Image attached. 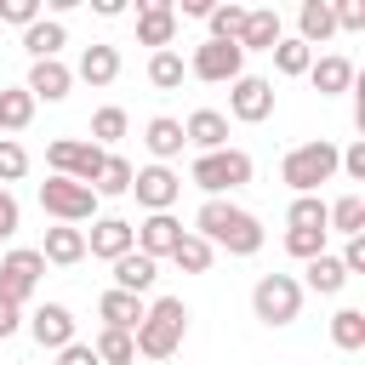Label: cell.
Wrapping results in <instances>:
<instances>
[{
    "label": "cell",
    "instance_id": "obj_1",
    "mask_svg": "<svg viewBox=\"0 0 365 365\" xmlns=\"http://www.w3.org/2000/svg\"><path fill=\"white\" fill-rule=\"evenodd\" d=\"M188 234H200L211 251H228V257H257L262 251V222H257V211H245V205H234V200H205L200 211H194V228Z\"/></svg>",
    "mask_w": 365,
    "mask_h": 365
},
{
    "label": "cell",
    "instance_id": "obj_2",
    "mask_svg": "<svg viewBox=\"0 0 365 365\" xmlns=\"http://www.w3.org/2000/svg\"><path fill=\"white\" fill-rule=\"evenodd\" d=\"M182 336H188V308H182V297H154L148 314H143V325L131 331V342H137L143 359H171V354L182 348Z\"/></svg>",
    "mask_w": 365,
    "mask_h": 365
},
{
    "label": "cell",
    "instance_id": "obj_3",
    "mask_svg": "<svg viewBox=\"0 0 365 365\" xmlns=\"http://www.w3.org/2000/svg\"><path fill=\"white\" fill-rule=\"evenodd\" d=\"M336 177V143L314 137V143H297L285 160H279V182L291 194H319V182Z\"/></svg>",
    "mask_w": 365,
    "mask_h": 365
},
{
    "label": "cell",
    "instance_id": "obj_4",
    "mask_svg": "<svg viewBox=\"0 0 365 365\" xmlns=\"http://www.w3.org/2000/svg\"><path fill=\"white\" fill-rule=\"evenodd\" d=\"M188 182H194L205 200H222V194H234V188H245V182H251V154H245V148L200 154V160L188 165Z\"/></svg>",
    "mask_w": 365,
    "mask_h": 365
},
{
    "label": "cell",
    "instance_id": "obj_5",
    "mask_svg": "<svg viewBox=\"0 0 365 365\" xmlns=\"http://www.w3.org/2000/svg\"><path fill=\"white\" fill-rule=\"evenodd\" d=\"M251 314H257L262 325H291V319L302 314V285H297V274H262V279L251 285Z\"/></svg>",
    "mask_w": 365,
    "mask_h": 365
},
{
    "label": "cell",
    "instance_id": "obj_6",
    "mask_svg": "<svg viewBox=\"0 0 365 365\" xmlns=\"http://www.w3.org/2000/svg\"><path fill=\"white\" fill-rule=\"evenodd\" d=\"M103 160H108V148L80 143V137H57V143H46V165H51V177H68V182H86V188L97 182Z\"/></svg>",
    "mask_w": 365,
    "mask_h": 365
},
{
    "label": "cell",
    "instance_id": "obj_7",
    "mask_svg": "<svg viewBox=\"0 0 365 365\" xmlns=\"http://www.w3.org/2000/svg\"><path fill=\"white\" fill-rule=\"evenodd\" d=\"M40 211H51L57 222H97V194L86 182H68V177H46L40 182Z\"/></svg>",
    "mask_w": 365,
    "mask_h": 365
},
{
    "label": "cell",
    "instance_id": "obj_8",
    "mask_svg": "<svg viewBox=\"0 0 365 365\" xmlns=\"http://www.w3.org/2000/svg\"><path fill=\"white\" fill-rule=\"evenodd\" d=\"M40 274H46V262H40V251H29V245H17V251H6V257H0V302H11V308H23V302L34 297V285H40Z\"/></svg>",
    "mask_w": 365,
    "mask_h": 365
},
{
    "label": "cell",
    "instance_id": "obj_9",
    "mask_svg": "<svg viewBox=\"0 0 365 365\" xmlns=\"http://www.w3.org/2000/svg\"><path fill=\"white\" fill-rule=\"evenodd\" d=\"M188 74L194 80H211V86H234L240 74H245V51L240 46H222V40H205V46H194V57H188Z\"/></svg>",
    "mask_w": 365,
    "mask_h": 365
},
{
    "label": "cell",
    "instance_id": "obj_10",
    "mask_svg": "<svg viewBox=\"0 0 365 365\" xmlns=\"http://www.w3.org/2000/svg\"><path fill=\"white\" fill-rule=\"evenodd\" d=\"M228 114H234L240 125H262V120L274 114V86H268L262 74H240V80L228 86Z\"/></svg>",
    "mask_w": 365,
    "mask_h": 365
},
{
    "label": "cell",
    "instance_id": "obj_11",
    "mask_svg": "<svg viewBox=\"0 0 365 365\" xmlns=\"http://www.w3.org/2000/svg\"><path fill=\"white\" fill-rule=\"evenodd\" d=\"M131 194H137V205L154 217V211H171V205H177V194H182V177H177L171 165H143V171L131 177Z\"/></svg>",
    "mask_w": 365,
    "mask_h": 365
},
{
    "label": "cell",
    "instance_id": "obj_12",
    "mask_svg": "<svg viewBox=\"0 0 365 365\" xmlns=\"http://www.w3.org/2000/svg\"><path fill=\"white\" fill-rule=\"evenodd\" d=\"M171 40H177V11H171V0H143V6H137V46L171 51Z\"/></svg>",
    "mask_w": 365,
    "mask_h": 365
},
{
    "label": "cell",
    "instance_id": "obj_13",
    "mask_svg": "<svg viewBox=\"0 0 365 365\" xmlns=\"http://www.w3.org/2000/svg\"><path fill=\"white\" fill-rule=\"evenodd\" d=\"M182 234H188V228H182L171 211H154V217H143V222L131 228L137 251H143V257H154V262H160V257H171V245H177Z\"/></svg>",
    "mask_w": 365,
    "mask_h": 365
},
{
    "label": "cell",
    "instance_id": "obj_14",
    "mask_svg": "<svg viewBox=\"0 0 365 365\" xmlns=\"http://www.w3.org/2000/svg\"><path fill=\"white\" fill-rule=\"evenodd\" d=\"M29 336H34L40 348H51V354H57V348H68V342H74V314H68L63 302H40V308L29 314Z\"/></svg>",
    "mask_w": 365,
    "mask_h": 365
},
{
    "label": "cell",
    "instance_id": "obj_15",
    "mask_svg": "<svg viewBox=\"0 0 365 365\" xmlns=\"http://www.w3.org/2000/svg\"><path fill=\"white\" fill-rule=\"evenodd\" d=\"M23 91H29L34 103H63V97L74 91V68H68L63 57H51V63H34V68H29V80H23Z\"/></svg>",
    "mask_w": 365,
    "mask_h": 365
},
{
    "label": "cell",
    "instance_id": "obj_16",
    "mask_svg": "<svg viewBox=\"0 0 365 365\" xmlns=\"http://www.w3.org/2000/svg\"><path fill=\"white\" fill-rule=\"evenodd\" d=\"M86 251H91V257H103V262H120L125 251H137L131 222H125V217H97V222H91V234H86Z\"/></svg>",
    "mask_w": 365,
    "mask_h": 365
},
{
    "label": "cell",
    "instance_id": "obj_17",
    "mask_svg": "<svg viewBox=\"0 0 365 365\" xmlns=\"http://www.w3.org/2000/svg\"><path fill=\"white\" fill-rule=\"evenodd\" d=\"M143 314H148V302L131 297V291H114V285H108V291L97 297V319H103V331H137Z\"/></svg>",
    "mask_w": 365,
    "mask_h": 365
},
{
    "label": "cell",
    "instance_id": "obj_18",
    "mask_svg": "<svg viewBox=\"0 0 365 365\" xmlns=\"http://www.w3.org/2000/svg\"><path fill=\"white\" fill-rule=\"evenodd\" d=\"M182 137H188L200 154H217V148H228V114H217V108H194V114L182 120Z\"/></svg>",
    "mask_w": 365,
    "mask_h": 365
},
{
    "label": "cell",
    "instance_id": "obj_19",
    "mask_svg": "<svg viewBox=\"0 0 365 365\" xmlns=\"http://www.w3.org/2000/svg\"><path fill=\"white\" fill-rule=\"evenodd\" d=\"M279 40H285V29H279V11H274V6H257V11H245L240 51H274Z\"/></svg>",
    "mask_w": 365,
    "mask_h": 365
},
{
    "label": "cell",
    "instance_id": "obj_20",
    "mask_svg": "<svg viewBox=\"0 0 365 365\" xmlns=\"http://www.w3.org/2000/svg\"><path fill=\"white\" fill-rule=\"evenodd\" d=\"M63 46H68V29H63V17H40V23H29V29H23V51H29L34 63H51V57H63Z\"/></svg>",
    "mask_w": 365,
    "mask_h": 365
},
{
    "label": "cell",
    "instance_id": "obj_21",
    "mask_svg": "<svg viewBox=\"0 0 365 365\" xmlns=\"http://www.w3.org/2000/svg\"><path fill=\"white\" fill-rule=\"evenodd\" d=\"M154 279H160V262H154V257H143V251H125V257L114 262V291L148 297V291H154Z\"/></svg>",
    "mask_w": 365,
    "mask_h": 365
},
{
    "label": "cell",
    "instance_id": "obj_22",
    "mask_svg": "<svg viewBox=\"0 0 365 365\" xmlns=\"http://www.w3.org/2000/svg\"><path fill=\"white\" fill-rule=\"evenodd\" d=\"M143 143H148V154H154V165H165V160H177L182 154V120H171V114H154L148 125H143Z\"/></svg>",
    "mask_w": 365,
    "mask_h": 365
},
{
    "label": "cell",
    "instance_id": "obj_23",
    "mask_svg": "<svg viewBox=\"0 0 365 365\" xmlns=\"http://www.w3.org/2000/svg\"><path fill=\"white\" fill-rule=\"evenodd\" d=\"M86 257V234L80 228H68V222H57V228H46V245H40V262H51V268H74Z\"/></svg>",
    "mask_w": 365,
    "mask_h": 365
},
{
    "label": "cell",
    "instance_id": "obj_24",
    "mask_svg": "<svg viewBox=\"0 0 365 365\" xmlns=\"http://www.w3.org/2000/svg\"><path fill=\"white\" fill-rule=\"evenodd\" d=\"M336 34V17H331V0H302V11H297V40L314 51V46H325Z\"/></svg>",
    "mask_w": 365,
    "mask_h": 365
},
{
    "label": "cell",
    "instance_id": "obj_25",
    "mask_svg": "<svg viewBox=\"0 0 365 365\" xmlns=\"http://www.w3.org/2000/svg\"><path fill=\"white\" fill-rule=\"evenodd\" d=\"M74 80H86V86H114V80H120V51H114V46H86L80 63H74Z\"/></svg>",
    "mask_w": 365,
    "mask_h": 365
},
{
    "label": "cell",
    "instance_id": "obj_26",
    "mask_svg": "<svg viewBox=\"0 0 365 365\" xmlns=\"http://www.w3.org/2000/svg\"><path fill=\"white\" fill-rule=\"evenodd\" d=\"M308 80H314L319 97H342V91L354 86V63L336 57V51H331V57H314V63H308Z\"/></svg>",
    "mask_w": 365,
    "mask_h": 365
},
{
    "label": "cell",
    "instance_id": "obj_27",
    "mask_svg": "<svg viewBox=\"0 0 365 365\" xmlns=\"http://www.w3.org/2000/svg\"><path fill=\"white\" fill-rule=\"evenodd\" d=\"M325 234H342V240H354V234H365V200H359V194H342V200H325Z\"/></svg>",
    "mask_w": 365,
    "mask_h": 365
},
{
    "label": "cell",
    "instance_id": "obj_28",
    "mask_svg": "<svg viewBox=\"0 0 365 365\" xmlns=\"http://www.w3.org/2000/svg\"><path fill=\"white\" fill-rule=\"evenodd\" d=\"M297 285H302V291H319V297H336V291L348 285V274H342V262H336L331 251H319V257H308V268H302Z\"/></svg>",
    "mask_w": 365,
    "mask_h": 365
},
{
    "label": "cell",
    "instance_id": "obj_29",
    "mask_svg": "<svg viewBox=\"0 0 365 365\" xmlns=\"http://www.w3.org/2000/svg\"><path fill=\"white\" fill-rule=\"evenodd\" d=\"M29 120H34V97H29L23 86H6V91H0V137L29 131Z\"/></svg>",
    "mask_w": 365,
    "mask_h": 365
},
{
    "label": "cell",
    "instance_id": "obj_30",
    "mask_svg": "<svg viewBox=\"0 0 365 365\" xmlns=\"http://www.w3.org/2000/svg\"><path fill=\"white\" fill-rule=\"evenodd\" d=\"M331 342H336L342 354H359V348H365V314H359V308H336V314H331Z\"/></svg>",
    "mask_w": 365,
    "mask_h": 365
},
{
    "label": "cell",
    "instance_id": "obj_31",
    "mask_svg": "<svg viewBox=\"0 0 365 365\" xmlns=\"http://www.w3.org/2000/svg\"><path fill=\"white\" fill-rule=\"evenodd\" d=\"M245 11L251 6H234V0H222V6H211V40H222V46H240V29H245Z\"/></svg>",
    "mask_w": 365,
    "mask_h": 365
},
{
    "label": "cell",
    "instance_id": "obj_32",
    "mask_svg": "<svg viewBox=\"0 0 365 365\" xmlns=\"http://www.w3.org/2000/svg\"><path fill=\"white\" fill-rule=\"evenodd\" d=\"M182 74H188L182 51H154V57H148V86H154V91H177Z\"/></svg>",
    "mask_w": 365,
    "mask_h": 365
},
{
    "label": "cell",
    "instance_id": "obj_33",
    "mask_svg": "<svg viewBox=\"0 0 365 365\" xmlns=\"http://www.w3.org/2000/svg\"><path fill=\"white\" fill-rule=\"evenodd\" d=\"M131 177H137V165L120 160V154H108L103 171H97V182H91V194H97V200H103V194H131Z\"/></svg>",
    "mask_w": 365,
    "mask_h": 365
},
{
    "label": "cell",
    "instance_id": "obj_34",
    "mask_svg": "<svg viewBox=\"0 0 365 365\" xmlns=\"http://www.w3.org/2000/svg\"><path fill=\"white\" fill-rule=\"evenodd\" d=\"M171 262H177L182 274H205V268L217 262V251H211V245H205L200 234H182V240L171 245Z\"/></svg>",
    "mask_w": 365,
    "mask_h": 365
},
{
    "label": "cell",
    "instance_id": "obj_35",
    "mask_svg": "<svg viewBox=\"0 0 365 365\" xmlns=\"http://www.w3.org/2000/svg\"><path fill=\"white\" fill-rule=\"evenodd\" d=\"M91 354H97V365H131L137 359V342H131V331H97Z\"/></svg>",
    "mask_w": 365,
    "mask_h": 365
},
{
    "label": "cell",
    "instance_id": "obj_36",
    "mask_svg": "<svg viewBox=\"0 0 365 365\" xmlns=\"http://www.w3.org/2000/svg\"><path fill=\"white\" fill-rule=\"evenodd\" d=\"M125 131H131V114H125V108H114V103H108V108H97V114H91V143H97V148L120 143Z\"/></svg>",
    "mask_w": 365,
    "mask_h": 365
},
{
    "label": "cell",
    "instance_id": "obj_37",
    "mask_svg": "<svg viewBox=\"0 0 365 365\" xmlns=\"http://www.w3.org/2000/svg\"><path fill=\"white\" fill-rule=\"evenodd\" d=\"M308 63H314V51H308V46H302L297 34L274 46V68H279L285 80H302V74H308Z\"/></svg>",
    "mask_w": 365,
    "mask_h": 365
},
{
    "label": "cell",
    "instance_id": "obj_38",
    "mask_svg": "<svg viewBox=\"0 0 365 365\" xmlns=\"http://www.w3.org/2000/svg\"><path fill=\"white\" fill-rule=\"evenodd\" d=\"M285 228H319L325 234V200L319 194H297L291 211H285Z\"/></svg>",
    "mask_w": 365,
    "mask_h": 365
},
{
    "label": "cell",
    "instance_id": "obj_39",
    "mask_svg": "<svg viewBox=\"0 0 365 365\" xmlns=\"http://www.w3.org/2000/svg\"><path fill=\"white\" fill-rule=\"evenodd\" d=\"M23 171H29V148H23L17 137H0V188H6V182H17Z\"/></svg>",
    "mask_w": 365,
    "mask_h": 365
},
{
    "label": "cell",
    "instance_id": "obj_40",
    "mask_svg": "<svg viewBox=\"0 0 365 365\" xmlns=\"http://www.w3.org/2000/svg\"><path fill=\"white\" fill-rule=\"evenodd\" d=\"M285 251H291L297 262H308V257L325 251V234H319V228H285Z\"/></svg>",
    "mask_w": 365,
    "mask_h": 365
},
{
    "label": "cell",
    "instance_id": "obj_41",
    "mask_svg": "<svg viewBox=\"0 0 365 365\" xmlns=\"http://www.w3.org/2000/svg\"><path fill=\"white\" fill-rule=\"evenodd\" d=\"M0 23H17V29L40 23V0H0Z\"/></svg>",
    "mask_w": 365,
    "mask_h": 365
},
{
    "label": "cell",
    "instance_id": "obj_42",
    "mask_svg": "<svg viewBox=\"0 0 365 365\" xmlns=\"http://www.w3.org/2000/svg\"><path fill=\"white\" fill-rule=\"evenodd\" d=\"M331 17H336V29H348V34H354V29H365V0H336V6H331Z\"/></svg>",
    "mask_w": 365,
    "mask_h": 365
},
{
    "label": "cell",
    "instance_id": "obj_43",
    "mask_svg": "<svg viewBox=\"0 0 365 365\" xmlns=\"http://www.w3.org/2000/svg\"><path fill=\"white\" fill-rule=\"evenodd\" d=\"M17 222H23V205L11 200V188H0V240H11Z\"/></svg>",
    "mask_w": 365,
    "mask_h": 365
},
{
    "label": "cell",
    "instance_id": "obj_44",
    "mask_svg": "<svg viewBox=\"0 0 365 365\" xmlns=\"http://www.w3.org/2000/svg\"><path fill=\"white\" fill-rule=\"evenodd\" d=\"M336 262H342V274H365V234H354V240L342 245Z\"/></svg>",
    "mask_w": 365,
    "mask_h": 365
},
{
    "label": "cell",
    "instance_id": "obj_45",
    "mask_svg": "<svg viewBox=\"0 0 365 365\" xmlns=\"http://www.w3.org/2000/svg\"><path fill=\"white\" fill-rule=\"evenodd\" d=\"M57 365H97V354H91V342H68V348H57Z\"/></svg>",
    "mask_w": 365,
    "mask_h": 365
},
{
    "label": "cell",
    "instance_id": "obj_46",
    "mask_svg": "<svg viewBox=\"0 0 365 365\" xmlns=\"http://www.w3.org/2000/svg\"><path fill=\"white\" fill-rule=\"evenodd\" d=\"M17 331H23V308L0 302V342H6V336H17Z\"/></svg>",
    "mask_w": 365,
    "mask_h": 365
},
{
    "label": "cell",
    "instance_id": "obj_47",
    "mask_svg": "<svg viewBox=\"0 0 365 365\" xmlns=\"http://www.w3.org/2000/svg\"><path fill=\"white\" fill-rule=\"evenodd\" d=\"M211 6H217V0H182V6H171V11H177V23H182V17H211Z\"/></svg>",
    "mask_w": 365,
    "mask_h": 365
}]
</instances>
